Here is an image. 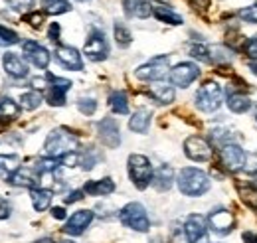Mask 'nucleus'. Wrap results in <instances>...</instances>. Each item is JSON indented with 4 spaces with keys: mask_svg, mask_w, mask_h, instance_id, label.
<instances>
[{
    "mask_svg": "<svg viewBox=\"0 0 257 243\" xmlns=\"http://www.w3.org/2000/svg\"><path fill=\"white\" fill-rule=\"evenodd\" d=\"M176 186H178L180 194H184L188 198H200L210 190L212 180L204 170L186 166L176 174Z\"/></svg>",
    "mask_w": 257,
    "mask_h": 243,
    "instance_id": "nucleus-1",
    "label": "nucleus"
},
{
    "mask_svg": "<svg viewBox=\"0 0 257 243\" xmlns=\"http://www.w3.org/2000/svg\"><path fill=\"white\" fill-rule=\"evenodd\" d=\"M79 149V139L75 133H71L69 129L65 127H58L54 129L46 143H44V152L46 156H54V158H62L64 154H69V152H75Z\"/></svg>",
    "mask_w": 257,
    "mask_h": 243,
    "instance_id": "nucleus-2",
    "label": "nucleus"
},
{
    "mask_svg": "<svg viewBox=\"0 0 257 243\" xmlns=\"http://www.w3.org/2000/svg\"><path fill=\"white\" fill-rule=\"evenodd\" d=\"M127 170L131 182L135 184L137 190H147L153 184L155 168L149 156L145 154H131L127 160Z\"/></svg>",
    "mask_w": 257,
    "mask_h": 243,
    "instance_id": "nucleus-3",
    "label": "nucleus"
},
{
    "mask_svg": "<svg viewBox=\"0 0 257 243\" xmlns=\"http://www.w3.org/2000/svg\"><path fill=\"white\" fill-rule=\"evenodd\" d=\"M119 221L125 227L139 231V233H149L151 229V217L141 202H128L127 206H123L119 212Z\"/></svg>",
    "mask_w": 257,
    "mask_h": 243,
    "instance_id": "nucleus-4",
    "label": "nucleus"
},
{
    "mask_svg": "<svg viewBox=\"0 0 257 243\" xmlns=\"http://www.w3.org/2000/svg\"><path fill=\"white\" fill-rule=\"evenodd\" d=\"M196 107L202 113H216L224 103V91L218 81H206L196 91Z\"/></svg>",
    "mask_w": 257,
    "mask_h": 243,
    "instance_id": "nucleus-5",
    "label": "nucleus"
},
{
    "mask_svg": "<svg viewBox=\"0 0 257 243\" xmlns=\"http://www.w3.org/2000/svg\"><path fill=\"white\" fill-rule=\"evenodd\" d=\"M168 69H170V56H155L153 60H149L147 63H143L141 67L135 69V77L141 81L157 83L170 73Z\"/></svg>",
    "mask_w": 257,
    "mask_h": 243,
    "instance_id": "nucleus-6",
    "label": "nucleus"
},
{
    "mask_svg": "<svg viewBox=\"0 0 257 243\" xmlns=\"http://www.w3.org/2000/svg\"><path fill=\"white\" fill-rule=\"evenodd\" d=\"M206 221H208V229H210L212 233L220 235V237L229 235V233L235 229V217H233V213L229 212L227 208H224V206L214 208L212 212L208 213Z\"/></svg>",
    "mask_w": 257,
    "mask_h": 243,
    "instance_id": "nucleus-7",
    "label": "nucleus"
},
{
    "mask_svg": "<svg viewBox=\"0 0 257 243\" xmlns=\"http://www.w3.org/2000/svg\"><path fill=\"white\" fill-rule=\"evenodd\" d=\"M200 65H196L194 61H180L178 65H174L168 73V79H170V85L172 87H180V89H186L190 87L194 81L200 77Z\"/></svg>",
    "mask_w": 257,
    "mask_h": 243,
    "instance_id": "nucleus-8",
    "label": "nucleus"
},
{
    "mask_svg": "<svg viewBox=\"0 0 257 243\" xmlns=\"http://www.w3.org/2000/svg\"><path fill=\"white\" fill-rule=\"evenodd\" d=\"M46 79H48V87H46V101L52 105V107H64L65 101H67V91L71 89V81L65 79V77H58L54 73H46Z\"/></svg>",
    "mask_w": 257,
    "mask_h": 243,
    "instance_id": "nucleus-9",
    "label": "nucleus"
},
{
    "mask_svg": "<svg viewBox=\"0 0 257 243\" xmlns=\"http://www.w3.org/2000/svg\"><path fill=\"white\" fill-rule=\"evenodd\" d=\"M109 42L105 38L103 30H91L87 40H85V46H83V54L89 61H105L109 58Z\"/></svg>",
    "mask_w": 257,
    "mask_h": 243,
    "instance_id": "nucleus-10",
    "label": "nucleus"
},
{
    "mask_svg": "<svg viewBox=\"0 0 257 243\" xmlns=\"http://www.w3.org/2000/svg\"><path fill=\"white\" fill-rule=\"evenodd\" d=\"M184 154L194 162H210L214 156V149L204 137L192 135L184 141Z\"/></svg>",
    "mask_w": 257,
    "mask_h": 243,
    "instance_id": "nucleus-11",
    "label": "nucleus"
},
{
    "mask_svg": "<svg viewBox=\"0 0 257 243\" xmlns=\"http://www.w3.org/2000/svg\"><path fill=\"white\" fill-rule=\"evenodd\" d=\"M208 221L200 213H190L184 219V235L188 243H210L208 239Z\"/></svg>",
    "mask_w": 257,
    "mask_h": 243,
    "instance_id": "nucleus-12",
    "label": "nucleus"
},
{
    "mask_svg": "<svg viewBox=\"0 0 257 243\" xmlns=\"http://www.w3.org/2000/svg\"><path fill=\"white\" fill-rule=\"evenodd\" d=\"M220 160H222V166L225 170L237 172V170H241L245 166L247 154L237 143H227V145L220 147Z\"/></svg>",
    "mask_w": 257,
    "mask_h": 243,
    "instance_id": "nucleus-13",
    "label": "nucleus"
},
{
    "mask_svg": "<svg viewBox=\"0 0 257 243\" xmlns=\"http://www.w3.org/2000/svg\"><path fill=\"white\" fill-rule=\"evenodd\" d=\"M97 135H99V141L107 147V149H119L121 145V129H119V123L113 117H105L97 123Z\"/></svg>",
    "mask_w": 257,
    "mask_h": 243,
    "instance_id": "nucleus-14",
    "label": "nucleus"
},
{
    "mask_svg": "<svg viewBox=\"0 0 257 243\" xmlns=\"http://www.w3.org/2000/svg\"><path fill=\"white\" fill-rule=\"evenodd\" d=\"M93 217H95V213L91 212V210H77V212H73L65 219V225L62 227V231H64L65 235L77 237V235H81L91 225Z\"/></svg>",
    "mask_w": 257,
    "mask_h": 243,
    "instance_id": "nucleus-15",
    "label": "nucleus"
},
{
    "mask_svg": "<svg viewBox=\"0 0 257 243\" xmlns=\"http://www.w3.org/2000/svg\"><path fill=\"white\" fill-rule=\"evenodd\" d=\"M22 52H24V58L30 61L34 67L48 69L52 56L42 44H38L36 40H26V42H22Z\"/></svg>",
    "mask_w": 257,
    "mask_h": 243,
    "instance_id": "nucleus-16",
    "label": "nucleus"
},
{
    "mask_svg": "<svg viewBox=\"0 0 257 243\" xmlns=\"http://www.w3.org/2000/svg\"><path fill=\"white\" fill-rule=\"evenodd\" d=\"M54 56H56V60L60 61L65 69H69V71H83L81 54L73 46H58Z\"/></svg>",
    "mask_w": 257,
    "mask_h": 243,
    "instance_id": "nucleus-17",
    "label": "nucleus"
},
{
    "mask_svg": "<svg viewBox=\"0 0 257 243\" xmlns=\"http://www.w3.org/2000/svg\"><path fill=\"white\" fill-rule=\"evenodd\" d=\"M2 67H4V71H6L10 77H14V79H24V77H28V73H30L28 63L22 60L18 54H14V52H6V54L2 56Z\"/></svg>",
    "mask_w": 257,
    "mask_h": 243,
    "instance_id": "nucleus-18",
    "label": "nucleus"
},
{
    "mask_svg": "<svg viewBox=\"0 0 257 243\" xmlns=\"http://www.w3.org/2000/svg\"><path fill=\"white\" fill-rule=\"evenodd\" d=\"M40 174L34 170V166H22L10 180L8 184H12V186H16V188H28V190H32V188H40Z\"/></svg>",
    "mask_w": 257,
    "mask_h": 243,
    "instance_id": "nucleus-19",
    "label": "nucleus"
},
{
    "mask_svg": "<svg viewBox=\"0 0 257 243\" xmlns=\"http://www.w3.org/2000/svg\"><path fill=\"white\" fill-rule=\"evenodd\" d=\"M151 121H153V111L147 109V107H141V109H137V111L131 115V119H128V129H131L133 133L145 135V133L149 131V127H151Z\"/></svg>",
    "mask_w": 257,
    "mask_h": 243,
    "instance_id": "nucleus-20",
    "label": "nucleus"
},
{
    "mask_svg": "<svg viewBox=\"0 0 257 243\" xmlns=\"http://www.w3.org/2000/svg\"><path fill=\"white\" fill-rule=\"evenodd\" d=\"M123 8L128 18H149L153 14V4L149 0H123Z\"/></svg>",
    "mask_w": 257,
    "mask_h": 243,
    "instance_id": "nucleus-21",
    "label": "nucleus"
},
{
    "mask_svg": "<svg viewBox=\"0 0 257 243\" xmlns=\"http://www.w3.org/2000/svg\"><path fill=\"white\" fill-rule=\"evenodd\" d=\"M22 168V158L18 154H0V180L8 182Z\"/></svg>",
    "mask_w": 257,
    "mask_h": 243,
    "instance_id": "nucleus-22",
    "label": "nucleus"
},
{
    "mask_svg": "<svg viewBox=\"0 0 257 243\" xmlns=\"http://www.w3.org/2000/svg\"><path fill=\"white\" fill-rule=\"evenodd\" d=\"M174 182H176V176H174L172 166L162 164L161 168H157V170H155V176H153V188H157L159 192H168Z\"/></svg>",
    "mask_w": 257,
    "mask_h": 243,
    "instance_id": "nucleus-23",
    "label": "nucleus"
},
{
    "mask_svg": "<svg viewBox=\"0 0 257 243\" xmlns=\"http://www.w3.org/2000/svg\"><path fill=\"white\" fill-rule=\"evenodd\" d=\"M115 182L107 176V178H101V180H89V182H85L83 186V192L87 194V196H111L113 192H115Z\"/></svg>",
    "mask_w": 257,
    "mask_h": 243,
    "instance_id": "nucleus-24",
    "label": "nucleus"
},
{
    "mask_svg": "<svg viewBox=\"0 0 257 243\" xmlns=\"http://www.w3.org/2000/svg\"><path fill=\"white\" fill-rule=\"evenodd\" d=\"M153 14L159 22H164V24H170V26H180L184 24V18L174 12L170 6H164V4H153Z\"/></svg>",
    "mask_w": 257,
    "mask_h": 243,
    "instance_id": "nucleus-25",
    "label": "nucleus"
},
{
    "mask_svg": "<svg viewBox=\"0 0 257 243\" xmlns=\"http://www.w3.org/2000/svg\"><path fill=\"white\" fill-rule=\"evenodd\" d=\"M52 198H54V192L50 188H32L30 190V200H32V206L36 212H46L50 206H52Z\"/></svg>",
    "mask_w": 257,
    "mask_h": 243,
    "instance_id": "nucleus-26",
    "label": "nucleus"
},
{
    "mask_svg": "<svg viewBox=\"0 0 257 243\" xmlns=\"http://www.w3.org/2000/svg\"><path fill=\"white\" fill-rule=\"evenodd\" d=\"M235 190H237V194H239L241 202H243L249 210L257 212V186L255 184L237 180V182H235Z\"/></svg>",
    "mask_w": 257,
    "mask_h": 243,
    "instance_id": "nucleus-27",
    "label": "nucleus"
},
{
    "mask_svg": "<svg viewBox=\"0 0 257 243\" xmlns=\"http://www.w3.org/2000/svg\"><path fill=\"white\" fill-rule=\"evenodd\" d=\"M225 105L231 113L235 115H243L251 109V99L245 95V93H229L227 99H225Z\"/></svg>",
    "mask_w": 257,
    "mask_h": 243,
    "instance_id": "nucleus-28",
    "label": "nucleus"
},
{
    "mask_svg": "<svg viewBox=\"0 0 257 243\" xmlns=\"http://www.w3.org/2000/svg\"><path fill=\"white\" fill-rule=\"evenodd\" d=\"M149 95H151L159 105H170V103L174 101V97H176V93H174V87H172V85L159 83V81L151 85Z\"/></svg>",
    "mask_w": 257,
    "mask_h": 243,
    "instance_id": "nucleus-29",
    "label": "nucleus"
},
{
    "mask_svg": "<svg viewBox=\"0 0 257 243\" xmlns=\"http://www.w3.org/2000/svg\"><path fill=\"white\" fill-rule=\"evenodd\" d=\"M22 113L20 103H16L10 97H0V123H8L18 119Z\"/></svg>",
    "mask_w": 257,
    "mask_h": 243,
    "instance_id": "nucleus-30",
    "label": "nucleus"
},
{
    "mask_svg": "<svg viewBox=\"0 0 257 243\" xmlns=\"http://www.w3.org/2000/svg\"><path fill=\"white\" fill-rule=\"evenodd\" d=\"M109 107L115 115H128V97L125 91L115 89L109 95Z\"/></svg>",
    "mask_w": 257,
    "mask_h": 243,
    "instance_id": "nucleus-31",
    "label": "nucleus"
},
{
    "mask_svg": "<svg viewBox=\"0 0 257 243\" xmlns=\"http://www.w3.org/2000/svg\"><path fill=\"white\" fill-rule=\"evenodd\" d=\"M40 4H42V10L52 16H60L71 10V4L67 0H40Z\"/></svg>",
    "mask_w": 257,
    "mask_h": 243,
    "instance_id": "nucleus-32",
    "label": "nucleus"
},
{
    "mask_svg": "<svg viewBox=\"0 0 257 243\" xmlns=\"http://www.w3.org/2000/svg\"><path fill=\"white\" fill-rule=\"evenodd\" d=\"M44 103V95L40 91H26L22 93V97H20V107L24 109V111H34V109H38L40 105Z\"/></svg>",
    "mask_w": 257,
    "mask_h": 243,
    "instance_id": "nucleus-33",
    "label": "nucleus"
},
{
    "mask_svg": "<svg viewBox=\"0 0 257 243\" xmlns=\"http://www.w3.org/2000/svg\"><path fill=\"white\" fill-rule=\"evenodd\" d=\"M113 32H115V42H117L121 48L131 46V42H133V34H131V30H128L123 22H115Z\"/></svg>",
    "mask_w": 257,
    "mask_h": 243,
    "instance_id": "nucleus-34",
    "label": "nucleus"
},
{
    "mask_svg": "<svg viewBox=\"0 0 257 243\" xmlns=\"http://www.w3.org/2000/svg\"><path fill=\"white\" fill-rule=\"evenodd\" d=\"M188 54H190V58L200 60L202 63H212L210 48H206L204 44H190V46H188Z\"/></svg>",
    "mask_w": 257,
    "mask_h": 243,
    "instance_id": "nucleus-35",
    "label": "nucleus"
},
{
    "mask_svg": "<svg viewBox=\"0 0 257 243\" xmlns=\"http://www.w3.org/2000/svg\"><path fill=\"white\" fill-rule=\"evenodd\" d=\"M77 109H79L81 115L91 117L97 111V101L93 97H79V99H77Z\"/></svg>",
    "mask_w": 257,
    "mask_h": 243,
    "instance_id": "nucleus-36",
    "label": "nucleus"
},
{
    "mask_svg": "<svg viewBox=\"0 0 257 243\" xmlns=\"http://www.w3.org/2000/svg\"><path fill=\"white\" fill-rule=\"evenodd\" d=\"M18 42H20L18 32L10 30V28H6V26L0 24V44H4V46H14V44H18Z\"/></svg>",
    "mask_w": 257,
    "mask_h": 243,
    "instance_id": "nucleus-37",
    "label": "nucleus"
},
{
    "mask_svg": "<svg viewBox=\"0 0 257 243\" xmlns=\"http://www.w3.org/2000/svg\"><path fill=\"white\" fill-rule=\"evenodd\" d=\"M97 162H99V154H97V151L95 149H87L85 154L81 156V162H79V164H81L83 170H93Z\"/></svg>",
    "mask_w": 257,
    "mask_h": 243,
    "instance_id": "nucleus-38",
    "label": "nucleus"
},
{
    "mask_svg": "<svg viewBox=\"0 0 257 243\" xmlns=\"http://www.w3.org/2000/svg\"><path fill=\"white\" fill-rule=\"evenodd\" d=\"M4 2H6L14 12H20V14H22V12H30V10H32L36 0H4Z\"/></svg>",
    "mask_w": 257,
    "mask_h": 243,
    "instance_id": "nucleus-39",
    "label": "nucleus"
},
{
    "mask_svg": "<svg viewBox=\"0 0 257 243\" xmlns=\"http://www.w3.org/2000/svg\"><path fill=\"white\" fill-rule=\"evenodd\" d=\"M237 16L243 20V22H249V24H257V4L253 6H245L237 12Z\"/></svg>",
    "mask_w": 257,
    "mask_h": 243,
    "instance_id": "nucleus-40",
    "label": "nucleus"
},
{
    "mask_svg": "<svg viewBox=\"0 0 257 243\" xmlns=\"http://www.w3.org/2000/svg\"><path fill=\"white\" fill-rule=\"evenodd\" d=\"M243 54L251 61H257V36L245 40V44H243Z\"/></svg>",
    "mask_w": 257,
    "mask_h": 243,
    "instance_id": "nucleus-41",
    "label": "nucleus"
},
{
    "mask_svg": "<svg viewBox=\"0 0 257 243\" xmlns=\"http://www.w3.org/2000/svg\"><path fill=\"white\" fill-rule=\"evenodd\" d=\"M24 22H28L36 30H40L44 24V14L42 12H28V14H24Z\"/></svg>",
    "mask_w": 257,
    "mask_h": 243,
    "instance_id": "nucleus-42",
    "label": "nucleus"
},
{
    "mask_svg": "<svg viewBox=\"0 0 257 243\" xmlns=\"http://www.w3.org/2000/svg\"><path fill=\"white\" fill-rule=\"evenodd\" d=\"M10 215H12V204H10V200H6V198L0 196V221L2 219H8Z\"/></svg>",
    "mask_w": 257,
    "mask_h": 243,
    "instance_id": "nucleus-43",
    "label": "nucleus"
},
{
    "mask_svg": "<svg viewBox=\"0 0 257 243\" xmlns=\"http://www.w3.org/2000/svg\"><path fill=\"white\" fill-rule=\"evenodd\" d=\"M83 198H85L83 188H81V190H71V192L64 198V202L65 204H75V202H79V200H83Z\"/></svg>",
    "mask_w": 257,
    "mask_h": 243,
    "instance_id": "nucleus-44",
    "label": "nucleus"
},
{
    "mask_svg": "<svg viewBox=\"0 0 257 243\" xmlns=\"http://www.w3.org/2000/svg\"><path fill=\"white\" fill-rule=\"evenodd\" d=\"M60 32H62L60 24H58V22H52V24H50V30H48V38H50L54 44H58V42H60Z\"/></svg>",
    "mask_w": 257,
    "mask_h": 243,
    "instance_id": "nucleus-45",
    "label": "nucleus"
},
{
    "mask_svg": "<svg viewBox=\"0 0 257 243\" xmlns=\"http://www.w3.org/2000/svg\"><path fill=\"white\" fill-rule=\"evenodd\" d=\"M52 217L54 219H67V213L64 208H52Z\"/></svg>",
    "mask_w": 257,
    "mask_h": 243,
    "instance_id": "nucleus-46",
    "label": "nucleus"
},
{
    "mask_svg": "<svg viewBox=\"0 0 257 243\" xmlns=\"http://www.w3.org/2000/svg\"><path fill=\"white\" fill-rule=\"evenodd\" d=\"M243 241L245 243H257V233L255 231H243Z\"/></svg>",
    "mask_w": 257,
    "mask_h": 243,
    "instance_id": "nucleus-47",
    "label": "nucleus"
},
{
    "mask_svg": "<svg viewBox=\"0 0 257 243\" xmlns=\"http://www.w3.org/2000/svg\"><path fill=\"white\" fill-rule=\"evenodd\" d=\"M196 8H202V10H206L208 6H210V0H190Z\"/></svg>",
    "mask_w": 257,
    "mask_h": 243,
    "instance_id": "nucleus-48",
    "label": "nucleus"
},
{
    "mask_svg": "<svg viewBox=\"0 0 257 243\" xmlns=\"http://www.w3.org/2000/svg\"><path fill=\"white\" fill-rule=\"evenodd\" d=\"M249 69H251V73L257 77V61H251V63H249Z\"/></svg>",
    "mask_w": 257,
    "mask_h": 243,
    "instance_id": "nucleus-49",
    "label": "nucleus"
},
{
    "mask_svg": "<svg viewBox=\"0 0 257 243\" xmlns=\"http://www.w3.org/2000/svg\"><path fill=\"white\" fill-rule=\"evenodd\" d=\"M34 243H54V239H52V237H44V239H38V241H34Z\"/></svg>",
    "mask_w": 257,
    "mask_h": 243,
    "instance_id": "nucleus-50",
    "label": "nucleus"
},
{
    "mask_svg": "<svg viewBox=\"0 0 257 243\" xmlns=\"http://www.w3.org/2000/svg\"><path fill=\"white\" fill-rule=\"evenodd\" d=\"M149 243H162V241H161V239H151Z\"/></svg>",
    "mask_w": 257,
    "mask_h": 243,
    "instance_id": "nucleus-51",
    "label": "nucleus"
},
{
    "mask_svg": "<svg viewBox=\"0 0 257 243\" xmlns=\"http://www.w3.org/2000/svg\"><path fill=\"white\" fill-rule=\"evenodd\" d=\"M60 243H75V241H71V239H64V241H60Z\"/></svg>",
    "mask_w": 257,
    "mask_h": 243,
    "instance_id": "nucleus-52",
    "label": "nucleus"
},
{
    "mask_svg": "<svg viewBox=\"0 0 257 243\" xmlns=\"http://www.w3.org/2000/svg\"><path fill=\"white\" fill-rule=\"evenodd\" d=\"M253 184L257 186V176H253Z\"/></svg>",
    "mask_w": 257,
    "mask_h": 243,
    "instance_id": "nucleus-53",
    "label": "nucleus"
},
{
    "mask_svg": "<svg viewBox=\"0 0 257 243\" xmlns=\"http://www.w3.org/2000/svg\"><path fill=\"white\" fill-rule=\"evenodd\" d=\"M77 2H87V0H77Z\"/></svg>",
    "mask_w": 257,
    "mask_h": 243,
    "instance_id": "nucleus-54",
    "label": "nucleus"
},
{
    "mask_svg": "<svg viewBox=\"0 0 257 243\" xmlns=\"http://www.w3.org/2000/svg\"><path fill=\"white\" fill-rule=\"evenodd\" d=\"M255 121H257V109H255Z\"/></svg>",
    "mask_w": 257,
    "mask_h": 243,
    "instance_id": "nucleus-55",
    "label": "nucleus"
}]
</instances>
